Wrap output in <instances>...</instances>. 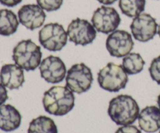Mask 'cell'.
<instances>
[{
    "label": "cell",
    "mask_w": 160,
    "mask_h": 133,
    "mask_svg": "<svg viewBox=\"0 0 160 133\" xmlns=\"http://www.w3.org/2000/svg\"><path fill=\"white\" fill-rule=\"evenodd\" d=\"M157 104L158 106H159V108L160 109V94L159 95V97H158L157 98Z\"/></svg>",
    "instance_id": "484cf974"
},
{
    "label": "cell",
    "mask_w": 160,
    "mask_h": 133,
    "mask_svg": "<svg viewBox=\"0 0 160 133\" xmlns=\"http://www.w3.org/2000/svg\"><path fill=\"white\" fill-rule=\"evenodd\" d=\"M19 21L27 29L34 31L43 26L46 14L38 5L27 4L18 11Z\"/></svg>",
    "instance_id": "7c38bea8"
},
{
    "label": "cell",
    "mask_w": 160,
    "mask_h": 133,
    "mask_svg": "<svg viewBox=\"0 0 160 133\" xmlns=\"http://www.w3.org/2000/svg\"><path fill=\"white\" fill-rule=\"evenodd\" d=\"M22 117L19 111L11 104L0 105V129L12 132L20 127Z\"/></svg>",
    "instance_id": "9a60e30c"
},
{
    "label": "cell",
    "mask_w": 160,
    "mask_h": 133,
    "mask_svg": "<svg viewBox=\"0 0 160 133\" xmlns=\"http://www.w3.org/2000/svg\"><path fill=\"white\" fill-rule=\"evenodd\" d=\"M38 5L48 12L58 10L62 6L63 0H36Z\"/></svg>",
    "instance_id": "ffe728a7"
},
{
    "label": "cell",
    "mask_w": 160,
    "mask_h": 133,
    "mask_svg": "<svg viewBox=\"0 0 160 133\" xmlns=\"http://www.w3.org/2000/svg\"><path fill=\"white\" fill-rule=\"evenodd\" d=\"M138 125L142 131L153 133L160 130V109L156 106H147L138 115Z\"/></svg>",
    "instance_id": "5bb4252c"
},
{
    "label": "cell",
    "mask_w": 160,
    "mask_h": 133,
    "mask_svg": "<svg viewBox=\"0 0 160 133\" xmlns=\"http://www.w3.org/2000/svg\"><path fill=\"white\" fill-rule=\"evenodd\" d=\"M132 36L126 31L118 30L108 36L106 47L109 55L112 57L123 58L128 55L134 48Z\"/></svg>",
    "instance_id": "9c48e42d"
},
{
    "label": "cell",
    "mask_w": 160,
    "mask_h": 133,
    "mask_svg": "<svg viewBox=\"0 0 160 133\" xmlns=\"http://www.w3.org/2000/svg\"><path fill=\"white\" fill-rule=\"evenodd\" d=\"M23 69L17 64H6L0 70V83L9 90H17L24 83Z\"/></svg>",
    "instance_id": "4fadbf2b"
},
{
    "label": "cell",
    "mask_w": 160,
    "mask_h": 133,
    "mask_svg": "<svg viewBox=\"0 0 160 133\" xmlns=\"http://www.w3.org/2000/svg\"><path fill=\"white\" fill-rule=\"evenodd\" d=\"M128 82V73L123 66L112 62L108 63L98 73V83L100 87L109 92L120 91L126 87Z\"/></svg>",
    "instance_id": "277c9868"
},
{
    "label": "cell",
    "mask_w": 160,
    "mask_h": 133,
    "mask_svg": "<svg viewBox=\"0 0 160 133\" xmlns=\"http://www.w3.org/2000/svg\"><path fill=\"white\" fill-rule=\"evenodd\" d=\"M93 83L92 70L84 63L72 65L66 76V86L73 93H83L87 92Z\"/></svg>",
    "instance_id": "5b68a950"
},
{
    "label": "cell",
    "mask_w": 160,
    "mask_h": 133,
    "mask_svg": "<svg viewBox=\"0 0 160 133\" xmlns=\"http://www.w3.org/2000/svg\"><path fill=\"white\" fill-rule=\"evenodd\" d=\"M121 19L116 9L106 6L98 8L92 17V23L95 30L106 34L117 31Z\"/></svg>",
    "instance_id": "ba28073f"
},
{
    "label": "cell",
    "mask_w": 160,
    "mask_h": 133,
    "mask_svg": "<svg viewBox=\"0 0 160 133\" xmlns=\"http://www.w3.org/2000/svg\"><path fill=\"white\" fill-rule=\"evenodd\" d=\"M41 76L47 83H59L66 77L67 68L63 61L57 56L45 58L39 65Z\"/></svg>",
    "instance_id": "8fae6325"
},
{
    "label": "cell",
    "mask_w": 160,
    "mask_h": 133,
    "mask_svg": "<svg viewBox=\"0 0 160 133\" xmlns=\"http://www.w3.org/2000/svg\"><path fill=\"white\" fill-rule=\"evenodd\" d=\"M148 71L152 79L160 85V55L152 61Z\"/></svg>",
    "instance_id": "44dd1931"
},
{
    "label": "cell",
    "mask_w": 160,
    "mask_h": 133,
    "mask_svg": "<svg viewBox=\"0 0 160 133\" xmlns=\"http://www.w3.org/2000/svg\"><path fill=\"white\" fill-rule=\"evenodd\" d=\"M115 133H142V132L136 126L128 125V126H123L122 127L119 128Z\"/></svg>",
    "instance_id": "7402d4cb"
},
{
    "label": "cell",
    "mask_w": 160,
    "mask_h": 133,
    "mask_svg": "<svg viewBox=\"0 0 160 133\" xmlns=\"http://www.w3.org/2000/svg\"><path fill=\"white\" fill-rule=\"evenodd\" d=\"M69 40L75 45H90L96 38L97 32L95 26L86 20L77 18L70 23L67 27Z\"/></svg>",
    "instance_id": "52a82bcc"
},
{
    "label": "cell",
    "mask_w": 160,
    "mask_h": 133,
    "mask_svg": "<svg viewBox=\"0 0 160 133\" xmlns=\"http://www.w3.org/2000/svg\"><path fill=\"white\" fill-rule=\"evenodd\" d=\"M145 0H120L119 7L122 13L134 18L145 10Z\"/></svg>",
    "instance_id": "d6986e66"
},
{
    "label": "cell",
    "mask_w": 160,
    "mask_h": 133,
    "mask_svg": "<svg viewBox=\"0 0 160 133\" xmlns=\"http://www.w3.org/2000/svg\"><path fill=\"white\" fill-rule=\"evenodd\" d=\"M131 31L134 39L141 42H147L157 34L158 24L156 19L150 14L141 13L133 20Z\"/></svg>",
    "instance_id": "30bf717a"
},
{
    "label": "cell",
    "mask_w": 160,
    "mask_h": 133,
    "mask_svg": "<svg viewBox=\"0 0 160 133\" xmlns=\"http://www.w3.org/2000/svg\"><path fill=\"white\" fill-rule=\"evenodd\" d=\"M12 60L26 71H34L42 62L40 46L30 39L19 42L12 51Z\"/></svg>",
    "instance_id": "3957f363"
},
{
    "label": "cell",
    "mask_w": 160,
    "mask_h": 133,
    "mask_svg": "<svg viewBox=\"0 0 160 133\" xmlns=\"http://www.w3.org/2000/svg\"><path fill=\"white\" fill-rule=\"evenodd\" d=\"M22 2V0H0V3L3 6H8V7H13L17 6Z\"/></svg>",
    "instance_id": "cb8c5ba5"
},
{
    "label": "cell",
    "mask_w": 160,
    "mask_h": 133,
    "mask_svg": "<svg viewBox=\"0 0 160 133\" xmlns=\"http://www.w3.org/2000/svg\"><path fill=\"white\" fill-rule=\"evenodd\" d=\"M159 133H160V132H159Z\"/></svg>",
    "instance_id": "83f0119b"
},
{
    "label": "cell",
    "mask_w": 160,
    "mask_h": 133,
    "mask_svg": "<svg viewBox=\"0 0 160 133\" xmlns=\"http://www.w3.org/2000/svg\"><path fill=\"white\" fill-rule=\"evenodd\" d=\"M42 103L44 109L48 114L63 116L74 107L75 97L68 87L56 86L45 92Z\"/></svg>",
    "instance_id": "6da1fadb"
},
{
    "label": "cell",
    "mask_w": 160,
    "mask_h": 133,
    "mask_svg": "<svg viewBox=\"0 0 160 133\" xmlns=\"http://www.w3.org/2000/svg\"><path fill=\"white\" fill-rule=\"evenodd\" d=\"M145 62L138 53H129L124 56L122 66L128 75H135L143 70Z\"/></svg>",
    "instance_id": "ac0fdd59"
},
{
    "label": "cell",
    "mask_w": 160,
    "mask_h": 133,
    "mask_svg": "<svg viewBox=\"0 0 160 133\" xmlns=\"http://www.w3.org/2000/svg\"><path fill=\"white\" fill-rule=\"evenodd\" d=\"M19 20L16 14L9 9H0V35L10 36L17 32Z\"/></svg>",
    "instance_id": "2e32d148"
},
{
    "label": "cell",
    "mask_w": 160,
    "mask_h": 133,
    "mask_svg": "<svg viewBox=\"0 0 160 133\" xmlns=\"http://www.w3.org/2000/svg\"><path fill=\"white\" fill-rule=\"evenodd\" d=\"M137 101L129 95H118L110 101L108 114L112 121L118 126L132 125L139 115Z\"/></svg>",
    "instance_id": "7a4b0ae2"
},
{
    "label": "cell",
    "mask_w": 160,
    "mask_h": 133,
    "mask_svg": "<svg viewBox=\"0 0 160 133\" xmlns=\"http://www.w3.org/2000/svg\"><path fill=\"white\" fill-rule=\"evenodd\" d=\"M8 100V93L6 87L0 83V105L4 104Z\"/></svg>",
    "instance_id": "603a6c76"
},
{
    "label": "cell",
    "mask_w": 160,
    "mask_h": 133,
    "mask_svg": "<svg viewBox=\"0 0 160 133\" xmlns=\"http://www.w3.org/2000/svg\"><path fill=\"white\" fill-rule=\"evenodd\" d=\"M98 2H99L102 4L105 5V6H107V5H111L113 4L115 2H117V0H97Z\"/></svg>",
    "instance_id": "d4e9b609"
},
{
    "label": "cell",
    "mask_w": 160,
    "mask_h": 133,
    "mask_svg": "<svg viewBox=\"0 0 160 133\" xmlns=\"http://www.w3.org/2000/svg\"><path fill=\"white\" fill-rule=\"evenodd\" d=\"M28 133H58V129L52 118L41 115L30 122Z\"/></svg>",
    "instance_id": "e0dca14e"
},
{
    "label": "cell",
    "mask_w": 160,
    "mask_h": 133,
    "mask_svg": "<svg viewBox=\"0 0 160 133\" xmlns=\"http://www.w3.org/2000/svg\"><path fill=\"white\" fill-rule=\"evenodd\" d=\"M67 33L61 24L50 23L45 25L38 33L41 45L49 51H59L67 43Z\"/></svg>",
    "instance_id": "8992f818"
},
{
    "label": "cell",
    "mask_w": 160,
    "mask_h": 133,
    "mask_svg": "<svg viewBox=\"0 0 160 133\" xmlns=\"http://www.w3.org/2000/svg\"><path fill=\"white\" fill-rule=\"evenodd\" d=\"M157 33H158V34H159V37H160V23H159V26H158V31H157Z\"/></svg>",
    "instance_id": "4316f807"
}]
</instances>
